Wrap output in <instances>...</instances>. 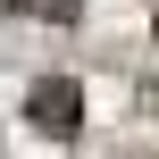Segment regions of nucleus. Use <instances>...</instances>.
<instances>
[{
    "label": "nucleus",
    "instance_id": "obj_1",
    "mask_svg": "<svg viewBox=\"0 0 159 159\" xmlns=\"http://www.w3.org/2000/svg\"><path fill=\"white\" fill-rule=\"evenodd\" d=\"M34 117H42L50 134H67V126H75V92H67V84H42V92H34Z\"/></svg>",
    "mask_w": 159,
    "mask_h": 159
}]
</instances>
